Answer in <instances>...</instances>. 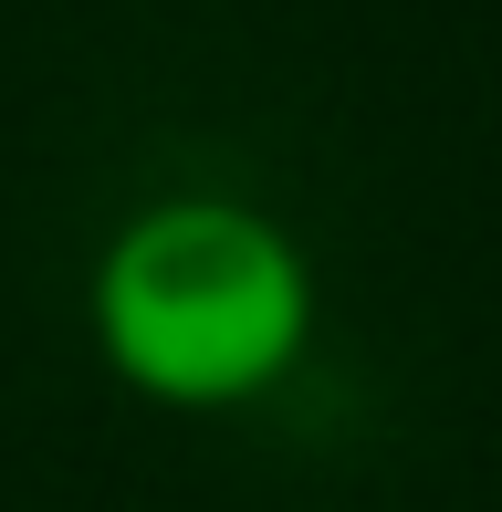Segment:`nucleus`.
I'll return each mask as SVG.
<instances>
[{
    "label": "nucleus",
    "mask_w": 502,
    "mask_h": 512,
    "mask_svg": "<svg viewBox=\"0 0 502 512\" xmlns=\"http://www.w3.org/2000/svg\"><path fill=\"white\" fill-rule=\"evenodd\" d=\"M325 293L314 251L241 189H157L95 241L84 335L147 408L231 418L304 377Z\"/></svg>",
    "instance_id": "1"
}]
</instances>
